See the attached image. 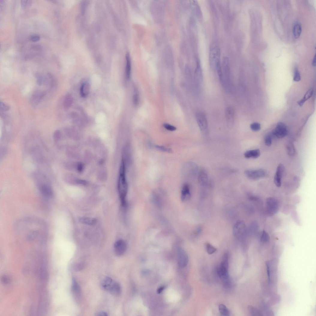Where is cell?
Wrapping results in <instances>:
<instances>
[{
    "label": "cell",
    "instance_id": "1",
    "mask_svg": "<svg viewBox=\"0 0 316 316\" xmlns=\"http://www.w3.org/2000/svg\"><path fill=\"white\" fill-rule=\"evenodd\" d=\"M126 166L123 164L121 165L118 183V189L122 205H126V198L128 191V185L126 177Z\"/></svg>",
    "mask_w": 316,
    "mask_h": 316
},
{
    "label": "cell",
    "instance_id": "2",
    "mask_svg": "<svg viewBox=\"0 0 316 316\" xmlns=\"http://www.w3.org/2000/svg\"><path fill=\"white\" fill-rule=\"evenodd\" d=\"M228 253L224 254L223 261L217 269V274L222 280L224 286L227 288L230 287L231 284L228 273Z\"/></svg>",
    "mask_w": 316,
    "mask_h": 316
},
{
    "label": "cell",
    "instance_id": "3",
    "mask_svg": "<svg viewBox=\"0 0 316 316\" xmlns=\"http://www.w3.org/2000/svg\"><path fill=\"white\" fill-rule=\"evenodd\" d=\"M223 81L222 84L225 90L227 93L231 90V80L229 60L227 57L223 58L222 63Z\"/></svg>",
    "mask_w": 316,
    "mask_h": 316
},
{
    "label": "cell",
    "instance_id": "4",
    "mask_svg": "<svg viewBox=\"0 0 316 316\" xmlns=\"http://www.w3.org/2000/svg\"><path fill=\"white\" fill-rule=\"evenodd\" d=\"M220 52L218 46L215 43L212 44L209 51V62L210 67L213 70L216 69L217 63L220 61Z\"/></svg>",
    "mask_w": 316,
    "mask_h": 316
},
{
    "label": "cell",
    "instance_id": "5",
    "mask_svg": "<svg viewBox=\"0 0 316 316\" xmlns=\"http://www.w3.org/2000/svg\"><path fill=\"white\" fill-rule=\"evenodd\" d=\"M196 115L197 123L200 130L203 133L207 134L208 132V124L205 115L202 112H198Z\"/></svg>",
    "mask_w": 316,
    "mask_h": 316
},
{
    "label": "cell",
    "instance_id": "6",
    "mask_svg": "<svg viewBox=\"0 0 316 316\" xmlns=\"http://www.w3.org/2000/svg\"><path fill=\"white\" fill-rule=\"evenodd\" d=\"M267 211L270 216L276 213L279 209V204L277 200L273 197H269L266 199Z\"/></svg>",
    "mask_w": 316,
    "mask_h": 316
},
{
    "label": "cell",
    "instance_id": "7",
    "mask_svg": "<svg viewBox=\"0 0 316 316\" xmlns=\"http://www.w3.org/2000/svg\"><path fill=\"white\" fill-rule=\"evenodd\" d=\"M288 133V129L286 124L282 122H279L277 124L275 129L273 130L271 134L273 136L281 139L285 137Z\"/></svg>",
    "mask_w": 316,
    "mask_h": 316
},
{
    "label": "cell",
    "instance_id": "8",
    "mask_svg": "<svg viewBox=\"0 0 316 316\" xmlns=\"http://www.w3.org/2000/svg\"><path fill=\"white\" fill-rule=\"evenodd\" d=\"M244 174L249 180L254 181L258 180L266 176V172L262 169L246 170Z\"/></svg>",
    "mask_w": 316,
    "mask_h": 316
},
{
    "label": "cell",
    "instance_id": "9",
    "mask_svg": "<svg viewBox=\"0 0 316 316\" xmlns=\"http://www.w3.org/2000/svg\"><path fill=\"white\" fill-rule=\"evenodd\" d=\"M127 248V245L126 242L122 239L119 240L115 242L114 246L115 254L118 256L123 255Z\"/></svg>",
    "mask_w": 316,
    "mask_h": 316
},
{
    "label": "cell",
    "instance_id": "10",
    "mask_svg": "<svg viewBox=\"0 0 316 316\" xmlns=\"http://www.w3.org/2000/svg\"><path fill=\"white\" fill-rule=\"evenodd\" d=\"M184 171L188 176L194 177L198 174V167L195 163L191 162H188L184 166Z\"/></svg>",
    "mask_w": 316,
    "mask_h": 316
},
{
    "label": "cell",
    "instance_id": "11",
    "mask_svg": "<svg viewBox=\"0 0 316 316\" xmlns=\"http://www.w3.org/2000/svg\"><path fill=\"white\" fill-rule=\"evenodd\" d=\"M177 258L178 264L181 267H184L188 262V256L186 252L182 249L179 248L177 250Z\"/></svg>",
    "mask_w": 316,
    "mask_h": 316
},
{
    "label": "cell",
    "instance_id": "12",
    "mask_svg": "<svg viewBox=\"0 0 316 316\" xmlns=\"http://www.w3.org/2000/svg\"><path fill=\"white\" fill-rule=\"evenodd\" d=\"M194 80L196 87L198 88H200L203 82V76L201 66L198 61H197L195 71Z\"/></svg>",
    "mask_w": 316,
    "mask_h": 316
},
{
    "label": "cell",
    "instance_id": "13",
    "mask_svg": "<svg viewBox=\"0 0 316 316\" xmlns=\"http://www.w3.org/2000/svg\"><path fill=\"white\" fill-rule=\"evenodd\" d=\"M246 228L245 223L243 221L238 220L233 227V234L236 237H239L243 234Z\"/></svg>",
    "mask_w": 316,
    "mask_h": 316
},
{
    "label": "cell",
    "instance_id": "14",
    "mask_svg": "<svg viewBox=\"0 0 316 316\" xmlns=\"http://www.w3.org/2000/svg\"><path fill=\"white\" fill-rule=\"evenodd\" d=\"M285 168L282 164H280L278 165L274 179V182L276 185L280 187L282 184V178Z\"/></svg>",
    "mask_w": 316,
    "mask_h": 316
},
{
    "label": "cell",
    "instance_id": "15",
    "mask_svg": "<svg viewBox=\"0 0 316 316\" xmlns=\"http://www.w3.org/2000/svg\"><path fill=\"white\" fill-rule=\"evenodd\" d=\"M234 110L231 107L228 108L225 112V116L227 124L230 128L232 127L234 120Z\"/></svg>",
    "mask_w": 316,
    "mask_h": 316
},
{
    "label": "cell",
    "instance_id": "16",
    "mask_svg": "<svg viewBox=\"0 0 316 316\" xmlns=\"http://www.w3.org/2000/svg\"><path fill=\"white\" fill-rule=\"evenodd\" d=\"M198 179L200 185L207 186L208 183V176L207 172L204 169L199 170L198 174Z\"/></svg>",
    "mask_w": 316,
    "mask_h": 316
},
{
    "label": "cell",
    "instance_id": "17",
    "mask_svg": "<svg viewBox=\"0 0 316 316\" xmlns=\"http://www.w3.org/2000/svg\"><path fill=\"white\" fill-rule=\"evenodd\" d=\"M39 189L41 194L46 198H50L53 196V191L51 187L48 184H43L41 185Z\"/></svg>",
    "mask_w": 316,
    "mask_h": 316
},
{
    "label": "cell",
    "instance_id": "18",
    "mask_svg": "<svg viewBox=\"0 0 316 316\" xmlns=\"http://www.w3.org/2000/svg\"><path fill=\"white\" fill-rule=\"evenodd\" d=\"M191 196L190 188L189 185L187 184H185L182 188L181 194V199L183 202L188 201L190 199Z\"/></svg>",
    "mask_w": 316,
    "mask_h": 316
},
{
    "label": "cell",
    "instance_id": "19",
    "mask_svg": "<svg viewBox=\"0 0 316 316\" xmlns=\"http://www.w3.org/2000/svg\"><path fill=\"white\" fill-rule=\"evenodd\" d=\"M46 94L45 92L37 91L35 92L31 97V103L34 105L37 104L44 98Z\"/></svg>",
    "mask_w": 316,
    "mask_h": 316
},
{
    "label": "cell",
    "instance_id": "20",
    "mask_svg": "<svg viewBox=\"0 0 316 316\" xmlns=\"http://www.w3.org/2000/svg\"><path fill=\"white\" fill-rule=\"evenodd\" d=\"M260 155L261 152L259 149L248 151L244 154L245 157L247 159H257Z\"/></svg>",
    "mask_w": 316,
    "mask_h": 316
},
{
    "label": "cell",
    "instance_id": "21",
    "mask_svg": "<svg viewBox=\"0 0 316 316\" xmlns=\"http://www.w3.org/2000/svg\"><path fill=\"white\" fill-rule=\"evenodd\" d=\"M90 91V85L88 82L83 83L80 88V94L81 96L83 98L87 97L89 94Z\"/></svg>",
    "mask_w": 316,
    "mask_h": 316
},
{
    "label": "cell",
    "instance_id": "22",
    "mask_svg": "<svg viewBox=\"0 0 316 316\" xmlns=\"http://www.w3.org/2000/svg\"><path fill=\"white\" fill-rule=\"evenodd\" d=\"M109 292L114 296H119L121 292V288L120 284L118 283L115 282Z\"/></svg>",
    "mask_w": 316,
    "mask_h": 316
},
{
    "label": "cell",
    "instance_id": "23",
    "mask_svg": "<svg viewBox=\"0 0 316 316\" xmlns=\"http://www.w3.org/2000/svg\"><path fill=\"white\" fill-rule=\"evenodd\" d=\"M72 290L77 298H80L81 295V291L78 284L76 280L73 278L72 279Z\"/></svg>",
    "mask_w": 316,
    "mask_h": 316
},
{
    "label": "cell",
    "instance_id": "24",
    "mask_svg": "<svg viewBox=\"0 0 316 316\" xmlns=\"http://www.w3.org/2000/svg\"><path fill=\"white\" fill-rule=\"evenodd\" d=\"M79 220L81 223L88 225H94L97 222L96 219L90 217H81L79 219Z\"/></svg>",
    "mask_w": 316,
    "mask_h": 316
},
{
    "label": "cell",
    "instance_id": "25",
    "mask_svg": "<svg viewBox=\"0 0 316 316\" xmlns=\"http://www.w3.org/2000/svg\"><path fill=\"white\" fill-rule=\"evenodd\" d=\"M126 76L128 79L130 77L131 71V62L130 56L128 53L126 55Z\"/></svg>",
    "mask_w": 316,
    "mask_h": 316
},
{
    "label": "cell",
    "instance_id": "26",
    "mask_svg": "<svg viewBox=\"0 0 316 316\" xmlns=\"http://www.w3.org/2000/svg\"><path fill=\"white\" fill-rule=\"evenodd\" d=\"M73 103V98L71 95L68 94L65 97L64 102V107L66 110L70 109L72 106Z\"/></svg>",
    "mask_w": 316,
    "mask_h": 316
},
{
    "label": "cell",
    "instance_id": "27",
    "mask_svg": "<svg viewBox=\"0 0 316 316\" xmlns=\"http://www.w3.org/2000/svg\"><path fill=\"white\" fill-rule=\"evenodd\" d=\"M114 282L111 278L107 277L105 279L103 282L102 287L105 290L109 291Z\"/></svg>",
    "mask_w": 316,
    "mask_h": 316
},
{
    "label": "cell",
    "instance_id": "28",
    "mask_svg": "<svg viewBox=\"0 0 316 316\" xmlns=\"http://www.w3.org/2000/svg\"><path fill=\"white\" fill-rule=\"evenodd\" d=\"M313 92V89H310L305 94L303 98L298 102V104L299 106H302L306 101L310 99L312 96Z\"/></svg>",
    "mask_w": 316,
    "mask_h": 316
},
{
    "label": "cell",
    "instance_id": "29",
    "mask_svg": "<svg viewBox=\"0 0 316 316\" xmlns=\"http://www.w3.org/2000/svg\"><path fill=\"white\" fill-rule=\"evenodd\" d=\"M302 30V27L300 24L297 23L294 25L293 27V33L295 38L297 39L300 37Z\"/></svg>",
    "mask_w": 316,
    "mask_h": 316
},
{
    "label": "cell",
    "instance_id": "30",
    "mask_svg": "<svg viewBox=\"0 0 316 316\" xmlns=\"http://www.w3.org/2000/svg\"><path fill=\"white\" fill-rule=\"evenodd\" d=\"M216 70L217 71L220 82L221 84H222L223 81V76L222 70L221 67L220 61L217 63Z\"/></svg>",
    "mask_w": 316,
    "mask_h": 316
},
{
    "label": "cell",
    "instance_id": "31",
    "mask_svg": "<svg viewBox=\"0 0 316 316\" xmlns=\"http://www.w3.org/2000/svg\"><path fill=\"white\" fill-rule=\"evenodd\" d=\"M219 312L221 315L223 316H229V312L225 305L223 304H220L219 307Z\"/></svg>",
    "mask_w": 316,
    "mask_h": 316
},
{
    "label": "cell",
    "instance_id": "32",
    "mask_svg": "<svg viewBox=\"0 0 316 316\" xmlns=\"http://www.w3.org/2000/svg\"><path fill=\"white\" fill-rule=\"evenodd\" d=\"M270 240L269 235L266 231H263L260 237V241L261 243H268Z\"/></svg>",
    "mask_w": 316,
    "mask_h": 316
},
{
    "label": "cell",
    "instance_id": "33",
    "mask_svg": "<svg viewBox=\"0 0 316 316\" xmlns=\"http://www.w3.org/2000/svg\"><path fill=\"white\" fill-rule=\"evenodd\" d=\"M287 149L288 154L291 156L294 155L296 153V150L293 144L289 142L287 146Z\"/></svg>",
    "mask_w": 316,
    "mask_h": 316
},
{
    "label": "cell",
    "instance_id": "34",
    "mask_svg": "<svg viewBox=\"0 0 316 316\" xmlns=\"http://www.w3.org/2000/svg\"><path fill=\"white\" fill-rule=\"evenodd\" d=\"M248 309L250 313L252 316H262V313L258 309L252 306H249Z\"/></svg>",
    "mask_w": 316,
    "mask_h": 316
},
{
    "label": "cell",
    "instance_id": "35",
    "mask_svg": "<svg viewBox=\"0 0 316 316\" xmlns=\"http://www.w3.org/2000/svg\"><path fill=\"white\" fill-rule=\"evenodd\" d=\"M301 76L298 69L297 67L294 68L293 80L294 81L298 82L301 80Z\"/></svg>",
    "mask_w": 316,
    "mask_h": 316
},
{
    "label": "cell",
    "instance_id": "36",
    "mask_svg": "<svg viewBox=\"0 0 316 316\" xmlns=\"http://www.w3.org/2000/svg\"><path fill=\"white\" fill-rule=\"evenodd\" d=\"M133 103L135 105H137L139 101V94L138 91L136 88H134V94L133 98Z\"/></svg>",
    "mask_w": 316,
    "mask_h": 316
},
{
    "label": "cell",
    "instance_id": "37",
    "mask_svg": "<svg viewBox=\"0 0 316 316\" xmlns=\"http://www.w3.org/2000/svg\"><path fill=\"white\" fill-rule=\"evenodd\" d=\"M155 148L158 150L162 152L168 153H171L172 152V151L171 149L167 148V147L163 146L156 145Z\"/></svg>",
    "mask_w": 316,
    "mask_h": 316
},
{
    "label": "cell",
    "instance_id": "38",
    "mask_svg": "<svg viewBox=\"0 0 316 316\" xmlns=\"http://www.w3.org/2000/svg\"><path fill=\"white\" fill-rule=\"evenodd\" d=\"M273 136L272 134H267L264 138L265 144L268 146H270L272 144V137Z\"/></svg>",
    "mask_w": 316,
    "mask_h": 316
},
{
    "label": "cell",
    "instance_id": "39",
    "mask_svg": "<svg viewBox=\"0 0 316 316\" xmlns=\"http://www.w3.org/2000/svg\"><path fill=\"white\" fill-rule=\"evenodd\" d=\"M251 129L252 131L257 132L259 131L261 129V125L260 123L255 122L252 124L250 125Z\"/></svg>",
    "mask_w": 316,
    "mask_h": 316
},
{
    "label": "cell",
    "instance_id": "40",
    "mask_svg": "<svg viewBox=\"0 0 316 316\" xmlns=\"http://www.w3.org/2000/svg\"><path fill=\"white\" fill-rule=\"evenodd\" d=\"M206 248L207 252L209 255L213 254L216 251V249L209 243L207 244Z\"/></svg>",
    "mask_w": 316,
    "mask_h": 316
},
{
    "label": "cell",
    "instance_id": "41",
    "mask_svg": "<svg viewBox=\"0 0 316 316\" xmlns=\"http://www.w3.org/2000/svg\"><path fill=\"white\" fill-rule=\"evenodd\" d=\"M99 177L100 180L105 181L107 178V172L106 170L103 169L100 170L99 174Z\"/></svg>",
    "mask_w": 316,
    "mask_h": 316
},
{
    "label": "cell",
    "instance_id": "42",
    "mask_svg": "<svg viewBox=\"0 0 316 316\" xmlns=\"http://www.w3.org/2000/svg\"><path fill=\"white\" fill-rule=\"evenodd\" d=\"M164 128L168 130L173 131L176 130V128L175 126L170 124L164 123L163 124Z\"/></svg>",
    "mask_w": 316,
    "mask_h": 316
},
{
    "label": "cell",
    "instance_id": "43",
    "mask_svg": "<svg viewBox=\"0 0 316 316\" xmlns=\"http://www.w3.org/2000/svg\"><path fill=\"white\" fill-rule=\"evenodd\" d=\"M0 109L3 111H8L10 109V107L4 102H1L0 103Z\"/></svg>",
    "mask_w": 316,
    "mask_h": 316
},
{
    "label": "cell",
    "instance_id": "44",
    "mask_svg": "<svg viewBox=\"0 0 316 316\" xmlns=\"http://www.w3.org/2000/svg\"><path fill=\"white\" fill-rule=\"evenodd\" d=\"M85 267V264L83 263H80L77 264L75 267V270L77 271L81 270Z\"/></svg>",
    "mask_w": 316,
    "mask_h": 316
},
{
    "label": "cell",
    "instance_id": "45",
    "mask_svg": "<svg viewBox=\"0 0 316 316\" xmlns=\"http://www.w3.org/2000/svg\"><path fill=\"white\" fill-rule=\"evenodd\" d=\"M37 78V82L39 85H41L43 84V82L44 81V79L43 77H42L39 75L37 74L36 75Z\"/></svg>",
    "mask_w": 316,
    "mask_h": 316
},
{
    "label": "cell",
    "instance_id": "46",
    "mask_svg": "<svg viewBox=\"0 0 316 316\" xmlns=\"http://www.w3.org/2000/svg\"><path fill=\"white\" fill-rule=\"evenodd\" d=\"M40 39L39 36L37 35H34L31 36L30 37V40L33 42L38 41Z\"/></svg>",
    "mask_w": 316,
    "mask_h": 316
},
{
    "label": "cell",
    "instance_id": "47",
    "mask_svg": "<svg viewBox=\"0 0 316 316\" xmlns=\"http://www.w3.org/2000/svg\"><path fill=\"white\" fill-rule=\"evenodd\" d=\"M30 1H21V4L22 7L23 8H26L29 6L30 4Z\"/></svg>",
    "mask_w": 316,
    "mask_h": 316
},
{
    "label": "cell",
    "instance_id": "48",
    "mask_svg": "<svg viewBox=\"0 0 316 316\" xmlns=\"http://www.w3.org/2000/svg\"><path fill=\"white\" fill-rule=\"evenodd\" d=\"M76 167L77 170L79 172H81L83 170L84 166L82 163H79L76 165Z\"/></svg>",
    "mask_w": 316,
    "mask_h": 316
},
{
    "label": "cell",
    "instance_id": "49",
    "mask_svg": "<svg viewBox=\"0 0 316 316\" xmlns=\"http://www.w3.org/2000/svg\"><path fill=\"white\" fill-rule=\"evenodd\" d=\"M60 136V133L59 130L56 131L54 135V136L55 139H58Z\"/></svg>",
    "mask_w": 316,
    "mask_h": 316
},
{
    "label": "cell",
    "instance_id": "50",
    "mask_svg": "<svg viewBox=\"0 0 316 316\" xmlns=\"http://www.w3.org/2000/svg\"><path fill=\"white\" fill-rule=\"evenodd\" d=\"M2 280L3 282L5 284H7L9 282L8 279L6 277H3Z\"/></svg>",
    "mask_w": 316,
    "mask_h": 316
},
{
    "label": "cell",
    "instance_id": "51",
    "mask_svg": "<svg viewBox=\"0 0 316 316\" xmlns=\"http://www.w3.org/2000/svg\"><path fill=\"white\" fill-rule=\"evenodd\" d=\"M98 315L101 316H107L108 315L105 312H102L99 313Z\"/></svg>",
    "mask_w": 316,
    "mask_h": 316
},
{
    "label": "cell",
    "instance_id": "52",
    "mask_svg": "<svg viewBox=\"0 0 316 316\" xmlns=\"http://www.w3.org/2000/svg\"><path fill=\"white\" fill-rule=\"evenodd\" d=\"M164 288H165L163 286H162V287H160L159 289H158V290H157V292H158V293H159V294L161 292H162V291L164 289Z\"/></svg>",
    "mask_w": 316,
    "mask_h": 316
},
{
    "label": "cell",
    "instance_id": "53",
    "mask_svg": "<svg viewBox=\"0 0 316 316\" xmlns=\"http://www.w3.org/2000/svg\"><path fill=\"white\" fill-rule=\"evenodd\" d=\"M312 64L313 66H316V56L315 55L312 61Z\"/></svg>",
    "mask_w": 316,
    "mask_h": 316
}]
</instances>
